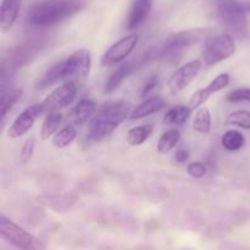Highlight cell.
Wrapping results in <instances>:
<instances>
[{"instance_id": "cell-3", "label": "cell", "mask_w": 250, "mask_h": 250, "mask_svg": "<svg viewBox=\"0 0 250 250\" xmlns=\"http://www.w3.org/2000/svg\"><path fill=\"white\" fill-rule=\"evenodd\" d=\"M131 114V104L126 100H116L103 105L95 112L89 124V137L94 141L109 137Z\"/></svg>"}, {"instance_id": "cell-30", "label": "cell", "mask_w": 250, "mask_h": 250, "mask_svg": "<svg viewBox=\"0 0 250 250\" xmlns=\"http://www.w3.org/2000/svg\"><path fill=\"white\" fill-rule=\"evenodd\" d=\"M158 83H159V76L158 75L150 76V77H149L148 80L146 81V83H144L143 88H142L141 97L142 98H146V95L150 94V93L154 90V88H155L156 85H158Z\"/></svg>"}, {"instance_id": "cell-28", "label": "cell", "mask_w": 250, "mask_h": 250, "mask_svg": "<svg viewBox=\"0 0 250 250\" xmlns=\"http://www.w3.org/2000/svg\"><path fill=\"white\" fill-rule=\"evenodd\" d=\"M208 172V168L205 164L200 161H194V163L188 164L187 173L193 178H203Z\"/></svg>"}, {"instance_id": "cell-2", "label": "cell", "mask_w": 250, "mask_h": 250, "mask_svg": "<svg viewBox=\"0 0 250 250\" xmlns=\"http://www.w3.org/2000/svg\"><path fill=\"white\" fill-rule=\"evenodd\" d=\"M80 0H42L28 10L27 23L33 27H51L81 11Z\"/></svg>"}, {"instance_id": "cell-6", "label": "cell", "mask_w": 250, "mask_h": 250, "mask_svg": "<svg viewBox=\"0 0 250 250\" xmlns=\"http://www.w3.org/2000/svg\"><path fill=\"white\" fill-rule=\"evenodd\" d=\"M236 42L231 34H220L210 37L205 42L203 49V59L207 66L217 65L221 61L227 60L236 53Z\"/></svg>"}, {"instance_id": "cell-1", "label": "cell", "mask_w": 250, "mask_h": 250, "mask_svg": "<svg viewBox=\"0 0 250 250\" xmlns=\"http://www.w3.org/2000/svg\"><path fill=\"white\" fill-rule=\"evenodd\" d=\"M90 66H92L90 51L88 49H78L73 51L67 59L49 68L43 77L38 81L37 87L39 89H45L60 81L68 80V78L83 81L89 76Z\"/></svg>"}, {"instance_id": "cell-21", "label": "cell", "mask_w": 250, "mask_h": 250, "mask_svg": "<svg viewBox=\"0 0 250 250\" xmlns=\"http://www.w3.org/2000/svg\"><path fill=\"white\" fill-rule=\"evenodd\" d=\"M62 120H63L62 114H60L59 111L49 112L48 116H46L45 120H44L43 125H42V128H41L42 141H46V139L50 138L51 136H54V134L58 132Z\"/></svg>"}, {"instance_id": "cell-27", "label": "cell", "mask_w": 250, "mask_h": 250, "mask_svg": "<svg viewBox=\"0 0 250 250\" xmlns=\"http://www.w3.org/2000/svg\"><path fill=\"white\" fill-rule=\"evenodd\" d=\"M227 100L231 103L250 102V88H237L227 94Z\"/></svg>"}, {"instance_id": "cell-24", "label": "cell", "mask_w": 250, "mask_h": 250, "mask_svg": "<svg viewBox=\"0 0 250 250\" xmlns=\"http://www.w3.org/2000/svg\"><path fill=\"white\" fill-rule=\"evenodd\" d=\"M221 144L226 150L237 151L242 149L246 144V137L236 129H229L225 132L224 136L221 137Z\"/></svg>"}, {"instance_id": "cell-25", "label": "cell", "mask_w": 250, "mask_h": 250, "mask_svg": "<svg viewBox=\"0 0 250 250\" xmlns=\"http://www.w3.org/2000/svg\"><path fill=\"white\" fill-rule=\"evenodd\" d=\"M193 128L202 134H208L211 129V114L207 106L199 107L193 121Z\"/></svg>"}, {"instance_id": "cell-26", "label": "cell", "mask_w": 250, "mask_h": 250, "mask_svg": "<svg viewBox=\"0 0 250 250\" xmlns=\"http://www.w3.org/2000/svg\"><path fill=\"white\" fill-rule=\"evenodd\" d=\"M226 124L241 127L243 129H250V111L238 110V111L232 112L227 116Z\"/></svg>"}, {"instance_id": "cell-22", "label": "cell", "mask_w": 250, "mask_h": 250, "mask_svg": "<svg viewBox=\"0 0 250 250\" xmlns=\"http://www.w3.org/2000/svg\"><path fill=\"white\" fill-rule=\"evenodd\" d=\"M77 137V131H76L75 126L73 125H66L65 127H62L61 129H59L55 134H54L53 139H51V143L55 148L62 149L66 146H70L73 141Z\"/></svg>"}, {"instance_id": "cell-11", "label": "cell", "mask_w": 250, "mask_h": 250, "mask_svg": "<svg viewBox=\"0 0 250 250\" xmlns=\"http://www.w3.org/2000/svg\"><path fill=\"white\" fill-rule=\"evenodd\" d=\"M151 58H153V50H148L146 54H143L141 58L122 63V65L112 73L111 77L106 81V83H105V94H111L112 92H115V90L122 84V82H124L129 75H132V72H133L138 66H143L144 63L148 62Z\"/></svg>"}, {"instance_id": "cell-12", "label": "cell", "mask_w": 250, "mask_h": 250, "mask_svg": "<svg viewBox=\"0 0 250 250\" xmlns=\"http://www.w3.org/2000/svg\"><path fill=\"white\" fill-rule=\"evenodd\" d=\"M44 112L43 105L34 104L32 106L26 107L16 119L14 120L12 125L9 128V137L10 138H20L23 134H26L29 129L33 127L34 122L37 121L39 116Z\"/></svg>"}, {"instance_id": "cell-10", "label": "cell", "mask_w": 250, "mask_h": 250, "mask_svg": "<svg viewBox=\"0 0 250 250\" xmlns=\"http://www.w3.org/2000/svg\"><path fill=\"white\" fill-rule=\"evenodd\" d=\"M202 70V61L192 60L171 75L167 81V88L172 95L178 94L189 85V83L198 76Z\"/></svg>"}, {"instance_id": "cell-14", "label": "cell", "mask_w": 250, "mask_h": 250, "mask_svg": "<svg viewBox=\"0 0 250 250\" xmlns=\"http://www.w3.org/2000/svg\"><path fill=\"white\" fill-rule=\"evenodd\" d=\"M153 7V0H134L127 21V29L133 31L146 22Z\"/></svg>"}, {"instance_id": "cell-9", "label": "cell", "mask_w": 250, "mask_h": 250, "mask_svg": "<svg viewBox=\"0 0 250 250\" xmlns=\"http://www.w3.org/2000/svg\"><path fill=\"white\" fill-rule=\"evenodd\" d=\"M138 42L139 37L138 34L136 33H132L129 34V36L124 37V38H121L120 41L115 42V43L105 51L104 55L102 56V65L111 66L126 60V59L131 55L132 51L134 50V48L137 46Z\"/></svg>"}, {"instance_id": "cell-15", "label": "cell", "mask_w": 250, "mask_h": 250, "mask_svg": "<svg viewBox=\"0 0 250 250\" xmlns=\"http://www.w3.org/2000/svg\"><path fill=\"white\" fill-rule=\"evenodd\" d=\"M22 1L23 0H2L0 9V26L2 32H7L12 28L19 17Z\"/></svg>"}, {"instance_id": "cell-31", "label": "cell", "mask_w": 250, "mask_h": 250, "mask_svg": "<svg viewBox=\"0 0 250 250\" xmlns=\"http://www.w3.org/2000/svg\"><path fill=\"white\" fill-rule=\"evenodd\" d=\"M188 158H189V153H188V150H186V149H180V150L176 151L175 160L177 161V163H186V161L188 160Z\"/></svg>"}, {"instance_id": "cell-4", "label": "cell", "mask_w": 250, "mask_h": 250, "mask_svg": "<svg viewBox=\"0 0 250 250\" xmlns=\"http://www.w3.org/2000/svg\"><path fill=\"white\" fill-rule=\"evenodd\" d=\"M217 12L227 28L239 39L250 37L246 0H217Z\"/></svg>"}, {"instance_id": "cell-16", "label": "cell", "mask_w": 250, "mask_h": 250, "mask_svg": "<svg viewBox=\"0 0 250 250\" xmlns=\"http://www.w3.org/2000/svg\"><path fill=\"white\" fill-rule=\"evenodd\" d=\"M97 111V104L93 100L84 99L81 100L68 115L71 125L73 126H80V125L85 124L89 119H92Z\"/></svg>"}, {"instance_id": "cell-19", "label": "cell", "mask_w": 250, "mask_h": 250, "mask_svg": "<svg viewBox=\"0 0 250 250\" xmlns=\"http://www.w3.org/2000/svg\"><path fill=\"white\" fill-rule=\"evenodd\" d=\"M22 94H23V89L22 88L1 90V97H0V115H1V121H4L7 112L21 99Z\"/></svg>"}, {"instance_id": "cell-20", "label": "cell", "mask_w": 250, "mask_h": 250, "mask_svg": "<svg viewBox=\"0 0 250 250\" xmlns=\"http://www.w3.org/2000/svg\"><path fill=\"white\" fill-rule=\"evenodd\" d=\"M154 126L151 124L141 125V126L132 127L127 133V143L132 146H139L144 144L146 139L153 134Z\"/></svg>"}, {"instance_id": "cell-5", "label": "cell", "mask_w": 250, "mask_h": 250, "mask_svg": "<svg viewBox=\"0 0 250 250\" xmlns=\"http://www.w3.org/2000/svg\"><path fill=\"white\" fill-rule=\"evenodd\" d=\"M205 29H187L178 32L170 38L166 39L155 51H153V58L156 59H173L180 55L182 51L198 43L205 36Z\"/></svg>"}, {"instance_id": "cell-8", "label": "cell", "mask_w": 250, "mask_h": 250, "mask_svg": "<svg viewBox=\"0 0 250 250\" xmlns=\"http://www.w3.org/2000/svg\"><path fill=\"white\" fill-rule=\"evenodd\" d=\"M77 90L78 85L76 81L70 80L68 82L61 84L42 102L44 112L49 114V112L60 111V110L67 107L76 99Z\"/></svg>"}, {"instance_id": "cell-18", "label": "cell", "mask_w": 250, "mask_h": 250, "mask_svg": "<svg viewBox=\"0 0 250 250\" xmlns=\"http://www.w3.org/2000/svg\"><path fill=\"white\" fill-rule=\"evenodd\" d=\"M193 110L189 105H176L171 107L164 116V124L165 125H176V126H182L183 124L188 121Z\"/></svg>"}, {"instance_id": "cell-13", "label": "cell", "mask_w": 250, "mask_h": 250, "mask_svg": "<svg viewBox=\"0 0 250 250\" xmlns=\"http://www.w3.org/2000/svg\"><path fill=\"white\" fill-rule=\"evenodd\" d=\"M229 81H231V78H229V73H221V75L217 76L215 80H212L207 87L202 88V89H198L197 92H194V94H193L192 98L189 99L190 109H199V107L202 106L205 102H208L215 93L225 89V88L229 84Z\"/></svg>"}, {"instance_id": "cell-17", "label": "cell", "mask_w": 250, "mask_h": 250, "mask_svg": "<svg viewBox=\"0 0 250 250\" xmlns=\"http://www.w3.org/2000/svg\"><path fill=\"white\" fill-rule=\"evenodd\" d=\"M165 107V102L161 99L160 97H151L148 98L146 100H144L141 105L133 109L129 114V120L132 121H136V120H142L146 116H150V115L156 114V112L161 111V110Z\"/></svg>"}, {"instance_id": "cell-7", "label": "cell", "mask_w": 250, "mask_h": 250, "mask_svg": "<svg viewBox=\"0 0 250 250\" xmlns=\"http://www.w3.org/2000/svg\"><path fill=\"white\" fill-rule=\"evenodd\" d=\"M0 237L6 243L11 244L17 249L29 250L39 248L38 239L33 234L15 224L12 220L7 219L4 214L0 216Z\"/></svg>"}, {"instance_id": "cell-23", "label": "cell", "mask_w": 250, "mask_h": 250, "mask_svg": "<svg viewBox=\"0 0 250 250\" xmlns=\"http://www.w3.org/2000/svg\"><path fill=\"white\" fill-rule=\"evenodd\" d=\"M181 139V133L178 129L172 128L166 131L165 133L161 134V137L158 141V151L160 154H167L171 150L175 149L178 142Z\"/></svg>"}, {"instance_id": "cell-29", "label": "cell", "mask_w": 250, "mask_h": 250, "mask_svg": "<svg viewBox=\"0 0 250 250\" xmlns=\"http://www.w3.org/2000/svg\"><path fill=\"white\" fill-rule=\"evenodd\" d=\"M34 138H28L26 142H24L23 146H22L21 149V154H20V156H21V161L23 164H27L29 160L32 159V156H33V153H34Z\"/></svg>"}]
</instances>
